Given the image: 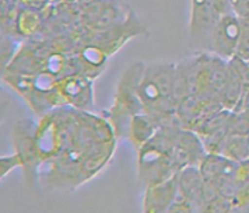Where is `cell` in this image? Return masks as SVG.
Segmentation results:
<instances>
[{
	"label": "cell",
	"mask_w": 249,
	"mask_h": 213,
	"mask_svg": "<svg viewBox=\"0 0 249 213\" xmlns=\"http://www.w3.org/2000/svg\"><path fill=\"white\" fill-rule=\"evenodd\" d=\"M145 64L142 61L132 63L124 71L117 83L116 93L111 108L106 112L107 120L111 124L116 139H124L128 135L129 123L136 113L144 111L139 87L145 71Z\"/></svg>",
	"instance_id": "cell-2"
},
{
	"label": "cell",
	"mask_w": 249,
	"mask_h": 213,
	"mask_svg": "<svg viewBox=\"0 0 249 213\" xmlns=\"http://www.w3.org/2000/svg\"><path fill=\"white\" fill-rule=\"evenodd\" d=\"M57 88L68 106L87 109L93 106L92 80L86 75H67L57 83Z\"/></svg>",
	"instance_id": "cell-7"
},
{
	"label": "cell",
	"mask_w": 249,
	"mask_h": 213,
	"mask_svg": "<svg viewBox=\"0 0 249 213\" xmlns=\"http://www.w3.org/2000/svg\"><path fill=\"white\" fill-rule=\"evenodd\" d=\"M112 152H113V144H111V142H103L102 144H99V149H92L83 161L82 173L86 176V178H92L95 173L103 169L104 165L109 161Z\"/></svg>",
	"instance_id": "cell-12"
},
{
	"label": "cell",
	"mask_w": 249,
	"mask_h": 213,
	"mask_svg": "<svg viewBox=\"0 0 249 213\" xmlns=\"http://www.w3.org/2000/svg\"><path fill=\"white\" fill-rule=\"evenodd\" d=\"M48 0H20V3L24 5V8H32V10H40L43 8Z\"/></svg>",
	"instance_id": "cell-19"
},
{
	"label": "cell",
	"mask_w": 249,
	"mask_h": 213,
	"mask_svg": "<svg viewBox=\"0 0 249 213\" xmlns=\"http://www.w3.org/2000/svg\"><path fill=\"white\" fill-rule=\"evenodd\" d=\"M178 193L188 200L195 211H203L204 178L198 165H187L178 172Z\"/></svg>",
	"instance_id": "cell-8"
},
{
	"label": "cell",
	"mask_w": 249,
	"mask_h": 213,
	"mask_svg": "<svg viewBox=\"0 0 249 213\" xmlns=\"http://www.w3.org/2000/svg\"><path fill=\"white\" fill-rule=\"evenodd\" d=\"M240 36L241 21L239 18L234 14L221 16L211 34L207 51L220 59L229 61L236 55Z\"/></svg>",
	"instance_id": "cell-3"
},
{
	"label": "cell",
	"mask_w": 249,
	"mask_h": 213,
	"mask_svg": "<svg viewBox=\"0 0 249 213\" xmlns=\"http://www.w3.org/2000/svg\"><path fill=\"white\" fill-rule=\"evenodd\" d=\"M211 5L213 7V10L217 12L219 16H225L229 14H233L232 5L229 0H208Z\"/></svg>",
	"instance_id": "cell-18"
},
{
	"label": "cell",
	"mask_w": 249,
	"mask_h": 213,
	"mask_svg": "<svg viewBox=\"0 0 249 213\" xmlns=\"http://www.w3.org/2000/svg\"><path fill=\"white\" fill-rule=\"evenodd\" d=\"M178 193V173L160 183L145 185L142 211L145 213L168 212Z\"/></svg>",
	"instance_id": "cell-6"
},
{
	"label": "cell",
	"mask_w": 249,
	"mask_h": 213,
	"mask_svg": "<svg viewBox=\"0 0 249 213\" xmlns=\"http://www.w3.org/2000/svg\"><path fill=\"white\" fill-rule=\"evenodd\" d=\"M233 14L239 19H249V0H229Z\"/></svg>",
	"instance_id": "cell-17"
},
{
	"label": "cell",
	"mask_w": 249,
	"mask_h": 213,
	"mask_svg": "<svg viewBox=\"0 0 249 213\" xmlns=\"http://www.w3.org/2000/svg\"><path fill=\"white\" fill-rule=\"evenodd\" d=\"M220 155L233 162H243L249 160V136L229 133L225 137Z\"/></svg>",
	"instance_id": "cell-11"
},
{
	"label": "cell",
	"mask_w": 249,
	"mask_h": 213,
	"mask_svg": "<svg viewBox=\"0 0 249 213\" xmlns=\"http://www.w3.org/2000/svg\"><path fill=\"white\" fill-rule=\"evenodd\" d=\"M14 147L23 160V169L27 183L32 185L36 183L37 168L43 161V155L36 144L35 133H32V125L28 120L19 122L14 128Z\"/></svg>",
	"instance_id": "cell-4"
},
{
	"label": "cell",
	"mask_w": 249,
	"mask_h": 213,
	"mask_svg": "<svg viewBox=\"0 0 249 213\" xmlns=\"http://www.w3.org/2000/svg\"><path fill=\"white\" fill-rule=\"evenodd\" d=\"M16 30L21 36H32L41 26V16L37 10L23 8L18 12L15 19Z\"/></svg>",
	"instance_id": "cell-13"
},
{
	"label": "cell",
	"mask_w": 249,
	"mask_h": 213,
	"mask_svg": "<svg viewBox=\"0 0 249 213\" xmlns=\"http://www.w3.org/2000/svg\"><path fill=\"white\" fill-rule=\"evenodd\" d=\"M229 133L249 136V112L232 111L229 119Z\"/></svg>",
	"instance_id": "cell-14"
},
{
	"label": "cell",
	"mask_w": 249,
	"mask_h": 213,
	"mask_svg": "<svg viewBox=\"0 0 249 213\" xmlns=\"http://www.w3.org/2000/svg\"><path fill=\"white\" fill-rule=\"evenodd\" d=\"M16 168H23V160H21L20 155L15 151L12 155L3 156L0 159V178L4 180L5 176Z\"/></svg>",
	"instance_id": "cell-16"
},
{
	"label": "cell",
	"mask_w": 249,
	"mask_h": 213,
	"mask_svg": "<svg viewBox=\"0 0 249 213\" xmlns=\"http://www.w3.org/2000/svg\"><path fill=\"white\" fill-rule=\"evenodd\" d=\"M240 21H241V36L234 57L249 64V19H240Z\"/></svg>",
	"instance_id": "cell-15"
},
{
	"label": "cell",
	"mask_w": 249,
	"mask_h": 213,
	"mask_svg": "<svg viewBox=\"0 0 249 213\" xmlns=\"http://www.w3.org/2000/svg\"><path fill=\"white\" fill-rule=\"evenodd\" d=\"M175 63H155L145 67L139 95L144 111L153 116L160 125L178 119L175 100Z\"/></svg>",
	"instance_id": "cell-1"
},
{
	"label": "cell",
	"mask_w": 249,
	"mask_h": 213,
	"mask_svg": "<svg viewBox=\"0 0 249 213\" xmlns=\"http://www.w3.org/2000/svg\"><path fill=\"white\" fill-rule=\"evenodd\" d=\"M160 127H161L160 123L155 117L151 116L145 111H142L140 113H136L131 119L127 139L132 142L136 151H139L145 142H149L156 135Z\"/></svg>",
	"instance_id": "cell-9"
},
{
	"label": "cell",
	"mask_w": 249,
	"mask_h": 213,
	"mask_svg": "<svg viewBox=\"0 0 249 213\" xmlns=\"http://www.w3.org/2000/svg\"><path fill=\"white\" fill-rule=\"evenodd\" d=\"M220 18L208 0H191V39L207 50L211 34Z\"/></svg>",
	"instance_id": "cell-5"
},
{
	"label": "cell",
	"mask_w": 249,
	"mask_h": 213,
	"mask_svg": "<svg viewBox=\"0 0 249 213\" xmlns=\"http://www.w3.org/2000/svg\"><path fill=\"white\" fill-rule=\"evenodd\" d=\"M108 56L107 52L96 43L84 47L80 52V63L84 67V75L89 79L97 76V73H100L103 67L106 66Z\"/></svg>",
	"instance_id": "cell-10"
}]
</instances>
